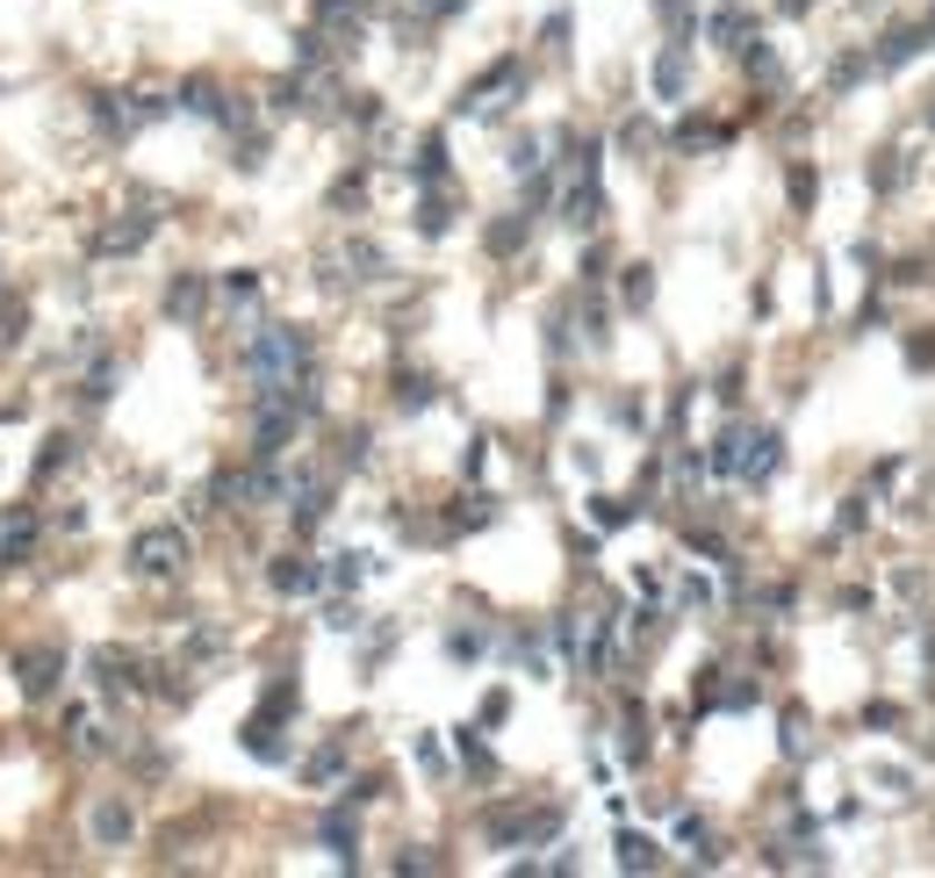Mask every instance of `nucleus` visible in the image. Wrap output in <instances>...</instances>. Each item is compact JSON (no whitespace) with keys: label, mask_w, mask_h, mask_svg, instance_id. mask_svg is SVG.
I'll use <instances>...</instances> for the list:
<instances>
[{"label":"nucleus","mask_w":935,"mask_h":878,"mask_svg":"<svg viewBox=\"0 0 935 878\" xmlns=\"http://www.w3.org/2000/svg\"><path fill=\"white\" fill-rule=\"evenodd\" d=\"M447 223H454V194H447V188H439V180H432V194H425V202H418V231H425V238H439V231H447Z\"/></svg>","instance_id":"nucleus-29"},{"label":"nucleus","mask_w":935,"mask_h":878,"mask_svg":"<svg viewBox=\"0 0 935 878\" xmlns=\"http://www.w3.org/2000/svg\"><path fill=\"white\" fill-rule=\"evenodd\" d=\"M928 22H914V29H893V37H885L878 43V51H871V66H878V72H893V66H914V58H922L928 51Z\"/></svg>","instance_id":"nucleus-14"},{"label":"nucleus","mask_w":935,"mask_h":878,"mask_svg":"<svg viewBox=\"0 0 935 878\" xmlns=\"http://www.w3.org/2000/svg\"><path fill=\"white\" fill-rule=\"evenodd\" d=\"M238 166H245V173H252V166H267V138H245V144H238Z\"/></svg>","instance_id":"nucleus-44"},{"label":"nucleus","mask_w":935,"mask_h":878,"mask_svg":"<svg viewBox=\"0 0 935 878\" xmlns=\"http://www.w3.org/2000/svg\"><path fill=\"white\" fill-rule=\"evenodd\" d=\"M87 828H95L101 850H122V842L137 836V807H130V799H101V807L87 814Z\"/></svg>","instance_id":"nucleus-11"},{"label":"nucleus","mask_w":935,"mask_h":878,"mask_svg":"<svg viewBox=\"0 0 935 878\" xmlns=\"http://www.w3.org/2000/svg\"><path fill=\"white\" fill-rule=\"evenodd\" d=\"M0 296H8V275H0Z\"/></svg>","instance_id":"nucleus-51"},{"label":"nucleus","mask_w":935,"mask_h":878,"mask_svg":"<svg viewBox=\"0 0 935 878\" xmlns=\"http://www.w3.org/2000/svg\"><path fill=\"white\" fill-rule=\"evenodd\" d=\"M87 670H95V685L109 691V699H130V691H151L145 662H137L130 648H95V656H87Z\"/></svg>","instance_id":"nucleus-6"},{"label":"nucleus","mask_w":935,"mask_h":878,"mask_svg":"<svg viewBox=\"0 0 935 878\" xmlns=\"http://www.w3.org/2000/svg\"><path fill=\"white\" fill-rule=\"evenodd\" d=\"M742 453H748V426H727L713 439V453H705V468L713 476H742Z\"/></svg>","instance_id":"nucleus-22"},{"label":"nucleus","mask_w":935,"mask_h":878,"mask_svg":"<svg viewBox=\"0 0 935 878\" xmlns=\"http://www.w3.org/2000/svg\"><path fill=\"white\" fill-rule=\"evenodd\" d=\"M597 217H605V188H597V173H569L561 223H569V231H597Z\"/></svg>","instance_id":"nucleus-8"},{"label":"nucleus","mask_w":935,"mask_h":878,"mask_svg":"<svg viewBox=\"0 0 935 878\" xmlns=\"http://www.w3.org/2000/svg\"><path fill=\"white\" fill-rule=\"evenodd\" d=\"M655 8H663V14H669V22H677V29H684V0H655Z\"/></svg>","instance_id":"nucleus-48"},{"label":"nucleus","mask_w":935,"mask_h":878,"mask_svg":"<svg viewBox=\"0 0 935 878\" xmlns=\"http://www.w3.org/2000/svg\"><path fill=\"white\" fill-rule=\"evenodd\" d=\"M8 677H14V691H22L29 706H43L58 685H66V641H29V648H14V656H8Z\"/></svg>","instance_id":"nucleus-3"},{"label":"nucleus","mask_w":935,"mask_h":878,"mask_svg":"<svg viewBox=\"0 0 935 878\" xmlns=\"http://www.w3.org/2000/svg\"><path fill=\"white\" fill-rule=\"evenodd\" d=\"M410 173L432 188V180H447V130H425L418 138V159H410Z\"/></svg>","instance_id":"nucleus-23"},{"label":"nucleus","mask_w":935,"mask_h":878,"mask_svg":"<svg viewBox=\"0 0 935 878\" xmlns=\"http://www.w3.org/2000/svg\"><path fill=\"white\" fill-rule=\"evenodd\" d=\"M518 87H526L518 58H497L483 80H468V87H461V101H454V109H461V116H497V101H489V94H518ZM504 109H511V101H504Z\"/></svg>","instance_id":"nucleus-5"},{"label":"nucleus","mask_w":935,"mask_h":878,"mask_svg":"<svg viewBox=\"0 0 935 878\" xmlns=\"http://www.w3.org/2000/svg\"><path fill=\"white\" fill-rule=\"evenodd\" d=\"M864 72H871V58H864V51H849V58H835V72H827V87H835V94H842V87H856V80H864Z\"/></svg>","instance_id":"nucleus-40"},{"label":"nucleus","mask_w":935,"mask_h":878,"mask_svg":"<svg viewBox=\"0 0 935 878\" xmlns=\"http://www.w3.org/2000/svg\"><path fill=\"white\" fill-rule=\"evenodd\" d=\"M634 497H590V526L597 533H619V526H634Z\"/></svg>","instance_id":"nucleus-28"},{"label":"nucleus","mask_w":935,"mask_h":878,"mask_svg":"<svg viewBox=\"0 0 935 878\" xmlns=\"http://www.w3.org/2000/svg\"><path fill=\"white\" fill-rule=\"evenodd\" d=\"M116 375H122V368H116V360H109V353H101V360H95V368H87V382H80V403H87V411H101V403H109V397H116Z\"/></svg>","instance_id":"nucleus-26"},{"label":"nucleus","mask_w":935,"mask_h":878,"mask_svg":"<svg viewBox=\"0 0 935 878\" xmlns=\"http://www.w3.org/2000/svg\"><path fill=\"white\" fill-rule=\"evenodd\" d=\"M238 741H245V756H259V764H288V735H281V720H273V714H252L238 728Z\"/></svg>","instance_id":"nucleus-12"},{"label":"nucleus","mask_w":935,"mask_h":878,"mask_svg":"<svg viewBox=\"0 0 935 878\" xmlns=\"http://www.w3.org/2000/svg\"><path fill=\"white\" fill-rule=\"evenodd\" d=\"M151 231H159V217H151V209H122L116 223H101V231L87 238V252H95V260H122V252H145Z\"/></svg>","instance_id":"nucleus-4"},{"label":"nucleus","mask_w":935,"mask_h":878,"mask_svg":"<svg viewBox=\"0 0 935 878\" xmlns=\"http://www.w3.org/2000/svg\"><path fill=\"white\" fill-rule=\"evenodd\" d=\"M331 267H346V281H389V252H381L375 238H346V246L331 252Z\"/></svg>","instance_id":"nucleus-10"},{"label":"nucleus","mask_w":935,"mask_h":878,"mask_svg":"<svg viewBox=\"0 0 935 878\" xmlns=\"http://www.w3.org/2000/svg\"><path fill=\"white\" fill-rule=\"evenodd\" d=\"M122 109H130V130H145V123H159V116H173L180 101H166V94H122Z\"/></svg>","instance_id":"nucleus-31"},{"label":"nucleus","mask_w":935,"mask_h":878,"mask_svg":"<svg viewBox=\"0 0 935 878\" xmlns=\"http://www.w3.org/2000/svg\"><path fill=\"white\" fill-rule=\"evenodd\" d=\"M777 461H785V439L777 432H748V453H742V482H770Z\"/></svg>","instance_id":"nucleus-16"},{"label":"nucleus","mask_w":935,"mask_h":878,"mask_svg":"<svg viewBox=\"0 0 935 878\" xmlns=\"http://www.w3.org/2000/svg\"><path fill=\"white\" fill-rule=\"evenodd\" d=\"M72 453H80V439H72V432H51V439H43V453H37V482H43V476H58Z\"/></svg>","instance_id":"nucleus-32"},{"label":"nucleus","mask_w":935,"mask_h":878,"mask_svg":"<svg viewBox=\"0 0 935 878\" xmlns=\"http://www.w3.org/2000/svg\"><path fill=\"white\" fill-rule=\"evenodd\" d=\"M87 116H95L101 138H130V109H122V94H95V101H87Z\"/></svg>","instance_id":"nucleus-27"},{"label":"nucleus","mask_w":935,"mask_h":878,"mask_svg":"<svg viewBox=\"0 0 935 878\" xmlns=\"http://www.w3.org/2000/svg\"><path fill=\"white\" fill-rule=\"evenodd\" d=\"M302 368H310V331L302 325H259L252 339H245V375H252V389L296 382Z\"/></svg>","instance_id":"nucleus-1"},{"label":"nucleus","mask_w":935,"mask_h":878,"mask_svg":"<svg viewBox=\"0 0 935 878\" xmlns=\"http://www.w3.org/2000/svg\"><path fill=\"white\" fill-rule=\"evenodd\" d=\"M777 8H785V14H806V8H814V0H777Z\"/></svg>","instance_id":"nucleus-49"},{"label":"nucleus","mask_w":935,"mask_h":878,"mask_svg":"<svg viewBox=\"0 0 935 878\" xmlns=\"http://www.w3.org/2000/svg\"><path fill=\"white\" fill-rule=\"evenodd\" d=\"M360 202H367V173H346V180H331V209H339V217H352Z\"/></svg>","instance_id":"nucleus-37"},{"label":"nucleus","mask_w":935,"mask_h":878,"mask_svg":"<svg viewBox=\"0 0 935 878\" xmlns=\"http://www.w3.org/2000/svg\"><path fill=\"white\" fill-rule=\"evenodd\" d=\"M325 627H331V633H352L360 619H352V605H331V612H325Z\"/></svg>","instance_id":"nucleus-47"},{"label":"nucleus","mask_w":935,"mask_h":878,"mask_svg":"<svg viewBox=\"0 0 935 878\" xmlns=\"http://www.w3.org/2000/svg\"><path fill=\"white\" fill-rule=\"evenodd\" d=\"M180 109L188 116H202V123H231V94H223L209 72H195L188 87H180Z\"/></svg>","instance_id":"nucleus-13"},{"label":"nucleus","mask_w":935,"mask_h":878,"mask_svg":"<svg viewBox=\"0 0 935 878\" xmlns=\"http://www.w3.org/2000/svg\"><path fill=\"white\" fill-rule=\"evenodd\" d=\"M619 302H626V310H648V302H655V267H626V275H619Z\"/></svg>","instance_id":"nucleus-30"},{"label":"nucleus","mask_w":935,"mask_h":878,"mask_svg":"<svg viewBox=\"0 0 935 878\" xmlns=\"http://www.w3.org/2000/svg\"><path fill=\"white\" fill-rule=\"evenodd\" d=\"M719 138H727V130H713L705 116H684V123H677V151H705V144H719Z\"/></svg>","instance_id":"nucleus-35"},{"label":"nucleus","mask_w":935,"mask_h":878,"mask_svg":"<svg viewBox=\"0 0 935 878\" xmlns=\"http://www.w3.org/2000/svg\"><path fill=\"white\" fill-rule=\"evenodd\" d=\"M130 569L145 583H173L188 569V533L180 526H137L130 533Z\"/></svg>","instance_id":"nucleus-2"},{"label":"nucleus","mask_w":935,"mask_h":878,"mask_svg":"<svg viewBox=\"0 0 935 878\" xmlns=\"http://www.w3.org/2000/svg\"><path fill=\"white\" fill-rule=\"evenodd\" d=\"M29 548H37V511H22V519L0 526V569H22Z\"/></svg>","instance_id":"nucleus-20"},{"label":"nucleus","mask_w":935,"mask_h":878,"mask_svg":"<svg viewBox=\"0 0 935 878\" xmlns=\"http://www.w3.org/2000/svg\"><path fill=\"white\" fill-rule=\"evenodd\" d=\"M648 87H655V101H684V87H692V66H684V51H663L648 66Z\"/></svg>","instance_id":"nucleus-18"},{"label":"nucleus","mask_w":935,"mask_h":878,"mask_svg":"<svg viewBox=\"0 0 935 878\" xmlns=\"http://www.w3.org/2000/svg\"><path fill=\"white\" fill-rule=\"evenodd\" d=\"M928 37H935V14H928Z\"/></svg>","instance_id":"nucleus-52"},{"label":"nucleus","mask_w":935,"mask_h":878,"mask_svg":"<svg viewBox=\"0 0 935 878\" xmlns=\"http://www.w3.org/2000/svg\"><path fill=\"white\" fill-rule=\"evenodd\" d=\"M418 764H425V770H447V756H439L432 735H418Z\"/></svg>","instance_id":"nucleus-46"},{"label":"nucleus","mask_w":935,"mask_h":878,"mask_svg":"<svg viewBox=\"0 0 935 878\" xmlns=\"http://www.w3.org/2000/svg\"><path fill=\"white\" fill-rule=\"evenodd\" d=\"M619 871H663V842L655 836H640V828H619Z\"/></svg>","instance_id":"nucleus-17"},{"label":"nucleus","mask_w":935,"mask_h":878,"mask_svg":"<svg viewBox=\"0 0 935 878\" xmlns=\"http://www.w3.org/2000/svg\"><path fill=\"white\" fill-rule=\"evenodd\" d=\"M432 397H439L432 375H396V403H404V411H425Z\"/></svg>","instance_id":"nucleus-33"},{"label":"nucleus","mask_w":935,"mask_h":878,"mask_svg":"<svg viewBox=\"0 0 935 878\" xmlns=\"http://www.w3.org/2000/svg\"><path fill=\"white\" fill-rule=\"evenodd\" d=\"M785 188H792V209H814V194H820V180H814V166H792V173H785Z\"/></svg>","instance_id":"nucleus-38"},{"label":"nucleus","mask_w":935,"mask_h":878,"mask_svg":"<svg viewBox=\"0 0 935 878\" xmlns=\"http://www.w3.org/2000/svg\"><path fill=\"white\" fill-rule=\"evenodd\" d=\"M223 296H231L238 310H252V302H259V275H252V267H238V275H223Z\"/></svg>","instance_id":"nucleus-39"},{"label":"nucleus","mask_w":935,"mask_h":878,"mask_svg":"<svg viewBox=\"0 0 935 878\" xmlns=\"http://www.w3.org/2000/svg\"><path fill=\"white\" fill-rule=\"evenodd\" d=\"M339 770H346V749H339V741H325V749H317L310 764H302V778H310V785H331Z\"/></svg>","instance_id":"nucleus-34"},{"label":"nucleus","mask_w":935,"mask_h":878,"mask_svg":"<svg viewBox=\"0 0 935 878\" xmlns=\"http://www.w3.org/2000/svg\"><path fill=\"white\" fill-rule=\"evenodd\" d=\"M159 310H166V325H202V310H209V275H195V267H188V275H173V281H166V302H159Z\"/></svg>","instance_id":"nucleus-7"},{"label":"nucleus","mask_w":935,"mask_h":878,"mask_svg":"<svg viewBox=\"0 0 935 878\" xmlns=\"http://www.w3.org/2000/svg\"><path fill=\"white\" fill-rule=\"evenodd\" d=\"M705 37H713L719 51H734V58H742L748 43H756V22H748V14H734V8H719L713 22H705Z\"/></svg>","instance_id":"nucleus-21"},{"label":"nucleus","mask_w":935,"mask_h":878,"mask_svg":"<svg viewBox=\"0 0 935 878\" xmlns=\"http://www.w3.org/2000/svg\"><path fill=\"white\" fill-rule=\"evenodd\" d=\"M526 238H533V217H526V209H511V217H497L483 231V246H489V260H511V252H526Z\"/></svg>","instance_id":"nucleus-15"},{"label":"nucleus","mask_w":935,"mask_h":878,"mask_svg":"<svg viewBox=\"0 0 935 878\" xmlns=\"http://www.w3.org/2000/svg\"><path fill=\"white\" fill-rule=\"evenodd\" d=\"M288 497H296V526H302V533H310V526L331 511V490H325V482H288Z\"/></svg>","instance_id":"nucleus-25"},{"label":"nucleus","mask_w":935,"mask_h":878,"mask_svg":"<svg viewBox=\"0 0 935 878\" xmlns=\"http://www.w3.org/2000/svg\"><path fill=\"white\" fill-rule=\"evenodd\" d=\"M928 130H935V94H928Z\"/></svg>","instance_id":"nucleus-50"},{"label":"nucleus","mask_w":935,"mask_h":878,"mask_svg":"<svg viewBox=\"0 0 935 878\" xmlns=\"http://www.w3.org/2000/svg\"><path fill=\"white\" fill-rule=\"evenodd\" d=\"M267 583L281 590V598H310V590H325V569H317L310 555H273V562H267Z\"/></svg>","instance_id":"nucleus-9"},{"label":"nucleus","mask_w":935,"mask_h":878,"mask_svg":"<svg viewBox=\"0 0 935 878\" xmlns=\"http://www.w3.org/2000/svg\"><path fill=\"white\" fill-rule=\"evenodd\" d=\"M454 741H461V764L475 770V778H489V749H483V741H475V728H461Z\"/></svg>","instance_id":"nucleus-42"},{"label":"nucleus","mask_w":935,"mask_h":878,"mask_svg":"<svg viewBox=\"0 0 935 878\" xmlns=\"http://www.w3.org/2000/svg\"><path fill=\"white\" fill-rule=\"evenodd\" d=\"M352 123H381V101L375 94H352Z\"/></svg>","instance_id":"nucleus-45"},{"label":"nucleus","mask_w":935,"mask_h":878,"mask_svg":"<svg viewBox=\"0 0 935 878\" xmlns=\"http://www.w3.org/2000/svg\"><path fill=\"white\" fill-rule=\"evenodd\" d=\"M317 836H325V850L339 857V865H352V857H360V836H352V814H325V821H317Z\"/></svg>","instance_id":"nucleus-24"},{"label":"nucleus","mask_w":935,"mask_h":878,"mask_svg":"<svg viewBox=\"0 0 935 878\" xmlns=\"http://www.w3.org/2000/svg\"><path fill=\"white\" fill-rule=\"evenodd\" d=\"M489 519H497V497H489V490H461L454 511H447V533H475V526H489Z\"/></svg>","instance_id":"nucleus-19"},{"label":"nucleus","mask_w":935,"mask_h":878,"mask_svg":"<svg viewBox=\"0 0 935 878\" xmlns=\"http://www.w3.org/2000/svg\"><path fill=\"white\" fill-rule=\"evenodd\" d=\"M367 569H375V555H331V569H325V577L339 583V590H352V583L367 577Z\"/></svg>","instance_id":"nucleus-36"},{"label":"nucleus","mask_w":935,"mask_h":878,"mask_svg":"<svg viewBox=\"0 0 935 878\" xmlns=\"http://www.w3.org/2000/svg\"><path fill=\"white\" fill-rule=\"evenodd\" d=\"M296 699H302V691H296V685H288V677H281V685H273V691H267V706H259V714H273V720H288V714H296Z\"/></svg>","instance_id":"nucleus-41"},{"label":"nucleus","mask_w":935,"mask_h":878,"mask_svg":"<svg viewBox=\"0 0 935 878\" xmlns=\"http://www.w3.org/2000/svg\"><path fill=\"white\" fill-rule=\"evenodd\" d=\"M22 331H29V310H14V302H8V310H0V346H14Z\"/></svg>","instance_id":"nucleus-43"}]
</instances>
